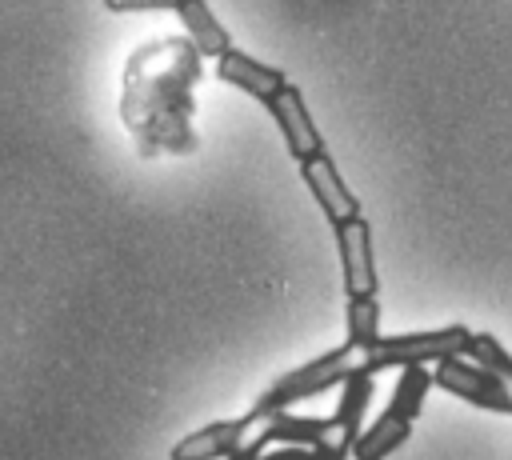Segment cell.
I'll return each mask as SVG.
<instances>
[{"label": "cell", "instance_id": "obj_17", "mask_svg": "<svg viewBox=\"0 0 512 460\" xmlns=\"http://www.w3.org/2000/svg\"><path fill=\"white\" fill-rule=\"evenodd\" d=\"M308 452L312 448H288V444H268V448H240V452H232L228 460H308Z\"/></svg>", "mask_w": 512, "mask_h": 460}, {"label": "cell", "instance_id": "obj_10", "mask_svg": "<svg viewBox=\"0 0 512 460\" xmlns=\"http://www.w3.org/2000/svg\"><path fill=\"white\" fill-rule=\"evenodd\" d=\"M216 76H220V84H228V88L260 100V104H272L284 92V84H288V76L280 68L248 56L244 48H228L224 56H216Z\"/></svg>", "mask_w": 512, "mask_h": 460}, {"label": "cell", "instance_id": "obj_2", "mask_svg": "<svg viewBox=\"0 0 512 460\" xmlns=\"http://www.w3.org/2000/svg\"><path fill=\"white\" fill-rule=\"evenodd\" d=\"M356 348L352 344H340V348H332V352H320L316 360H304V364H296V368H288V372H280L260 396H256V404H252V428L260 424V420H268L272 412H292V404H304V400H312V396H324V392H332V388H340L344 384V376H348V368L356 364Z\"/></svg>", "mask_w": 512, "mask_h": 460}, {"label": "cell", "instance_id": "obj_12", "mask_svg": "<svg viewBox=\"0 0 512 460\" xmlns=\"http://www.w3.org/2000/svg\"><path fill=\"white\" fill-rule=\"evenodd\" d=\"M176 16H180V28H184V36L192 40V48L200 56H212L216 60V56H224L232 48L228 28L216 20V12H212L208 0H180L176 4Z\"/></svg>", "mask_w": 512, "mask_h": 460}, {"label": "cell", "instance_id": "obj_6", "mask_svg": "<svg viewBox=\"0 0 512 460\" xmlns=\"http://www.w3.org/2000/svg\"><path fill=\"white\" fill-rule=\"evenodd\" d=\"M264 108H268V116L276 120L280 140H284V148H288V156H292L296 164H304V160L328 152V148H324V136H320V128H316V120H312V112H308V104H304V96H300L296 84H284V92H280L272 104H264Z\"/></svg>", "mask_w": 512, "mask_h": 460}, {"label": "cell", "instance_id": "obj_13", "mask_svg": "<svg viewBox=\"0 0 512 460\" xmlns=\"http://www.w3.org/2000/svg\"><path fill=\"white\" fill-rule=\"evenodd\" d=\"M408 436H412V424L400 420V416H392V412L384 408L372 424L360 428V436L348 444V456H352V460H388L396 448L408 444Z\"/></svg>", "mask_w": 512, "mask_h": 460}, {"label": "cell", "instance_id": "obj_1", "mask_svg": "<svg viewBox=\"0 0 512 460\" xmlns=\"http://www.w3.org/2000/svg\"><path fill=\"white\" fill-rule=\"evenodd\" d=\"M204 80V56L188 36L144 40L120 76V120L144 160L192 156L196 132V84Z\"/></svg>", "mask_w": 512, "mask_h": 460}, {"label": "cell", "instance_id": "obj_15", "mask_svg": "<svg viewBox=\"0 0 512 460\" xmlns=\"http://www.w3.org/2000/svg\"><path fill=\"white\" fill-rule=\"evenodd\" d=\"M428 392H432V372H428V368H400V380H396V388H392L388 412L412 424V420L420 416Z\"/></svg>", "mask_w": 512, "mask_h": 460}, {"label": "cell", "instance_id": "obj_19", "mask_svg": "<svg viewBox=\"0 0 512 460\" xmlns=\"http://www.w3.org/2000/svg\"><path fill=\"white\" fill-rule=\"evenodd\" d=\"M308 460H348V444L332 440V444H324V448H312Z\"/></svg>", "mask_w": 512, "mask_h": 460}, {"label": "cell", "instance_id": "obj_16", "mask_svg": "<svg viewBox=\"0 0 512 460\" xmlns=\"http://www.w3.org/2000/svg\"><path fill=\"white\" fill-rule=\"evenodd\" d=\"M464 356H468L472 364H480V368L496 372V376L512 388V352H508L492 332H472V336H468V344H464Z\"/></svg>", "mask_w": 512, "mask_h": 460}, {"label": "cell", "instance_id": "obj_3", "mask_svg": "<svg viewBox=\"0 0 512 460\" xmlns=\"http://www.w3.org/2000/svg\"><path fill=\"white\" fill-rule=\"evenodd\" d=\"M472 328L468 324H444V328H420V332H396V336H376L360 356L368 372L380 368H432L444 356H460L468 344Z\"/></svg>", "mask_w": 512, "mask_h": 460}, {"label": "cell", "instance_id": "obj_7", "mask_svg": "<svg viewBox=\"0 0 512 460\" xmlns=\"http://www.w3.org/2000/svg\"><path fill=\"white\" fill-rule=\"evenodd\" d=\"M300 180L308 184V192H312V200H316V208L328 216V224L336 228V224H348V220H356V216H364L360 212V200L352 196V188L340 180V168L332 164V156L324 152V156H312V160H304L300 164Z\"/></svg>", "mask_w": 512, "mask_h": 460}, {"label": "cell", "instance_id": "obj_4", "mask_svg": "<svg viewBox=\"0 0 512 460\" xmlns=\"http://www.w3.org/2000/svg\"><path fill=\"white\" fill-rule=\"evenodd\" d=\"M428 372H432V384H436L440 392H448V396H456V400H464V404H472V408L512 416V388H508L496 372L472 364L464 352L436 360Z\"/></svg>", "mask_w": 512, "mask_h": 460}, {"label": "cell", "instance_id": "obj_18", "mask_svg": "<svg viewBox=\"0 0 512 460\" xmlns=\"http://www.w3.org/2000/svg\"><path fill=\"white\" fill-rule=\"evenodd\" d=\"M180 0H104L108 12H176Z\"/></svg>", "mask_w": 512, "mask_h": 460}, {"label": "cell", "instance_id": "obj_8", "mask_svg": "<svg viewBox=\"0 0 512 460\" xmlns=\"http://www.w3.org/2000/svg\"><path fill=\"white\" fill-rule=\"evenodd\" d=\"M252 436V416H228V420H212L188 436H180L168 452V460H228L232 452L244 448V440Z\"/></svg>", "mask_w": 512, "mask_h": 460}, {"label": "cell", "instance_id": "obj_14", "mask_svg": "<svg viewBox=\"0 0 512 460\" xmlns=\"http://www.w3.org/2000/svg\"><path fill=\"white\" fill-rule=\"evenodd\" d=\"M344 332H348L344 344L364 352L380 336V300L376 296H348V304H344Z\"/></svg>", "mask_w": 512, "mask_h": 460}, {"label": "cell", "instance_id": "obj_11", "mask_svg": "<svg viewBox=\"0 0 512 460\" xmlns=\"http://www.w3.org/2000/svg\"><path fill=\"white\" fill-rule=\"evenodd\" d=\"M372 392H376V372H368L364 364H352L348 376H344V384H340V404L332 412V424H336V440L340 444H352L360 436V428L368 424Z\"/></svg>", "mask_w": 512, "mask_h": 460}, {"label": "cell", "instance_id": "obj_9", "mask_svg": "<svg viewBox=\"0 0 512 460\" xmlns=\"http://www.w3.org/2000/svg\"><path fill=\"white\" fill-rule=\"evenodd\" d=\"M336 440L332 416H296V412H272L268 420L256 424V432L244 440L248 448H268V444H288V448H324Z\"/></svg>", "mask_w": 512, "mask_h": 460}, {"label": "cell", "instance_id": "obj_5", "mask_svg": "<svg viewBox=\"0 0 512 460\" xmlns=\"http://www.w3.org/2000/svg\"><path fill=\"white\" fill-rule=\"evenodd\" d=\"M336 256H340V276L348 296H376L380 276H376V252H372V228L364 216L336 224Z\"/></svg>", "mask_w": 512, "mask_h": 460}]
</instances>
